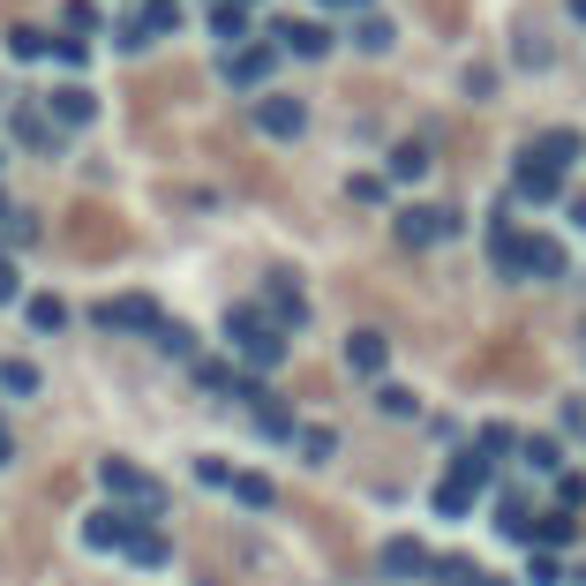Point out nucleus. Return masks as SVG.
Returning a JSON list of instances; mask_svg holds the SVG:
<instances>
[{
    "mask_svg": "<svg viewBox=\"0 0 586 586\" xmlns=\"http://www.w3.org/2000/svg\"><path fill=\"white\" fill-rule=\"evenodd\" d=\"M354 45H361V53H383V45H391V23H377V15H361V31H354Z\"/></svg>",
    "mask_w": 586,
    "mask_h": 586,
    "instance_id": "c85d7f7f",
    "label": "nucleus"
},
{
    "mask_svg": "<svg viewBox=\"0 0 586 586\" xmlns=\"http://www.w3.org/2000/svg\"><path fill=\"white\" fill-rule=\"evenodd\" d=\"M572 15H579V23H586V0H572Z\"/></svg>",
    "mask_w": 586,
    "mask_h": 586,
    "instance_id": "37998d69",
    "label": "nucleus"
},
{
    "mask_svg": "<svg viewBox=\"0 0 586 586\" xmlns=\"http://www.w3.org/2000/svg\"><path fill=\"white\" fill-rule=\"evenodd\" d=\"M377 406H383V414H399V421H406V414H414V391H399V383H383V391H377Z\"/></svg>",
    "mask_w": 586,
    "mask_h": 586,
    "instance_id": "72a5a7b5",
    "label": "nucleus"
},
{
    "mask_svg": "<svg viewBox=\"0 0 586 586\" xmlns=\"http://www.w3.org/2000/svg\"><path fill=\"white\" fill-rule=\"evenodd\" d=\"M346 369H354V377H377V369H383V338L377 332H354V338H346Z\"/></svg>",
    "mask_w": 586,
    "mask_h": 586,
    "instance_id": "dca6fc26",
    "label": "nucleus"
},
{
    "mask_svg": "<svg viewBox=\"0 0 586 586\" xmlns=\"http://www.w3.org/2000/svg\"><path fill=\"white\" fill-rule=\"evenodd\" d=\"M8 45H15L23 61H39V53H53V39H45V31H8Z\"/></svg>",
    "mask_w": 586,
    "mask_h": 586,
    "instance_id": "2f4dec72",
    "label": "nucleus"
},
{
    "mask_svg": "<svg viewBox=\"0 0 586 586\" xmlns=\"http://www.w3.org/2000/svg\"><path fill=\"white\" fill-rule=\"evenodd\" d=\"M98 481H106L113 497L143 503V511H159V497H166V489H159V481H151V474H143L135 459H106V466H98Z\"/></svg>",
    "mask_w": 586,
    "mask_h": 586,
    "instance_id": "423d86ee",
    "label": "nucleus"
},
{
    "mask_svg": "<svg viewBox=\"0 0 586 586\" xmlns=\"http://www.w3.org/2000/svg\"><path fill=\"white\" fill-rule=\"evenodd\" d=\"M452 234H459V210H436V204H406L399 210V241H406V249L452 241Z\"/></svg>",
    "mask_w": 586,
    "mask_h": 586,
    "instance_id": "20e7f679",
    "label": "nucleus"
},
{
    "mask_svg": "<svg viewBox=\"0 0 586 586\" xmlns=\"http://www.w3.org/2000/svg\"><path fill=\"white\" fill-rule=\"evenodd\" d=\"M332 8H361V0H332Z\"/></svg>",
    "mask_w": 586,
    "mask_h": 586,
    "instance_id": "a18cd8bd",
    "label": "nucleus"
},
{
    "mask_svg": "<svg viewBox=\"0 0 586 586\" xmlns=\"http://www.w3.org/2000/svg\"><path fill=\"white\" fill-rule=\"evenodd\" d=\"M579 151H586V143H579V135H572V128H549L542 143H534V159H549V166H572Z\"/></svg>",
    "mask_w": 586,
    "mask_h": 586,
    "instance_id": "aec40b11",
    "label": "nucleus"
},
{
    "mask_svg": "<svg viewBox=\"0 0 586 586\" xmlns=\"http://www.w3.org/2000/svg\"><path fill=\"white\" fill-rule=\"evenodd\" d=\"M0 218H8V204H0Z\"/></svg>",
    "mask_w": 586,
    "mask_h": 586,
    "instance_id": "49530a36",
    "label": "nucleus"
},
{
    "mask_svg": "<svg viewBox=\"0 0 586 586\" xmlns=\"http://www.w3.org/2000/svg\"><path fill=\"white\" fill-rule=\"evenodd\" d=\"M391 173H399V181H421V173H428V143H399V151H391Z\"/></svg>",
    "mask_w": 586,
    "mask_h": 586,
    "instance_id": "393cba45",
    "label": "nucleus"
},
{
    "mask_svg": "<svg viewBox=\"0 0 586 586\" xmlns=\"http://www.w3.org/2000/svg\"><path fill=\"white\" fill-rule=\"evenodd\" d=\"M301 121H308L301 98H263V106H256V128H263V135H301Z\"/></svg>",
    "mask_w": 586,
    "mask_h": 586,
    "instance_id": "9b49d317",
    "label": "nucleus"
},
{
    "mask_svg": "<svg viewBox=\"0 0 586 586\" xmlns=\"http://www.w3.org/2000/svg\"><path fill=\"white\" fill-rule=\"evenodd\" d=\"M474 586H503V579H489V572H481V579H474Z\"/></svg>",
    "mask_w": 586,
    "mask_h": 586,
    "instance_id": "c03bdc74",
    "label": "nucleus"
},
{
    "mask_svg": "<svg viewBox=\"0 0 586 586\" xmlns=\"http://www.w3.org/2000/svg\"><path fill=\"white\" fill-rule=\"evenodd\" d=\"M527 579H534V586H556L564 572H556V556H549V549H534V564H527Z\"/></svg>",
    "mask_w": 586,
    "mask_h": 586,
    "instance_id": "f704fd0d",
    "label": "nucleus"
},
{
    "mask_svg": "<svg viewBox=\"0 0 586 586\" xmlns=\"http://www.w3.org/2000/svg\"><path fill=\"white\" fill-rule=\"evenodd\" d=\"M45 113H53V128H84L90 113H98V98H90L84 84H61L53 98H45Z\"/></svg>",
    "mask_w": 586,
    "mask_h": 586,
    "instance_id": "1a4fd4ad",
    "label": "nucleus"
},
{
    "mask_svg": "<svg viewBox=\"0 0 586 586\" xmlns=\"http://www.w3.org/2000/svg\"><path fill=\"white\" fill-rule=\"evenodd\" d=\"M31 324H39V332H61V324H68V308H61L53 293H39V301H31Z\"/></svg>",
    "mask_w": 586,
    "mask_h": 586,
    "instance_id": "cd10ccee",
    "label": "nucleus"
},
{
    "mask_svg": "<svg viewBox=\"0 0 586 586\" xmlns=\"http://www.w3.org/2000/svg\"><path fill=\"white\" fill-rule=\"evenodd\" d=\"M301 452L308 459H332V428H301Z\"/></svg>",
    "mask_w": 586,
    "mask_h": 586,
    "instance_id": "e433bc0d",
    "label": "nucleus"
},
{
    "mask_svg": "<svg viewBox=\"0 0 586 586\" xmlns=\"http://www.w3.org/2000/svg\"><path fill=\"white\" fill-rule=\"evenodd\" d=\"M98 324H106V332H159L166 316H159L151 293H121V301H98Z\"/></svg>",
    "mask_w": 586,
    "mask_h": 586,
    "instance_id": "39448f33",
    "label": "nucleus"
},
{
    "mask_svg": "<svg viewBox=\"0 0 586 586\" xmlns=\"http://www.w3.org/2000/svg\"><path fill=\"white\" fill-rule=\"evenodd\" d=\"M128 534H135V519H128V511H98V519L84 527L90 549H128Z\"/></svg>",
    "mask_w": 586,
    "mask_h": 586,
    "instance_id": "ddd939ff",
    "label": "nucleus"
},
{
    "mask_svg": "<svg viewBox=\"0 0 586 586\" xmlns=\"http://www.w3.org/2000/svg\"><path fill=\"white\" fill-rule=\"evenodd\" d=\"M226 76H234V84H263V76H271V45H234V53H226Z\"/></svg>",
    "mask_w": 586,
    "mask_h": 586,
    "instance_id": "4468645a",
    "label": "nucleus"
},
{
    "mask_svg": "<svg viewBox=\"0 0 586 586\" xmlns=\"http://www.w3.org/2000/svg\"><path fill=\"white\" fill-rule=\"evenodd\" d=\"M383 572H391V579H421V572H428V549L421 542H383Z\"/></svg>",
    "mask_w": 586,
    "mask_h": 586,
    "instance_id": "2eb2a0df",
    "label": "nucleus"
},
{
    "mask_svg": "<svg viewBox=\"0 0 586 586\" xmlns=\"http://www.w3.org/2000/svg\"><path fill=\"white\" fill-rule=\"evenodd\" d=\"M263 301H271V324H279V332L308 316V301H301V286H286V279H271V293H263Z\"/></svg>",
    "mask_w": 586,
    "mask_h": 586,
    "instance_id": "f3484780",
    "label": "nucleus"
},
{
    "mask_svg": "<svg viewBox=\"0 0 586 586\" xmlns=\"http://www.w3.org/2000/svg\"><path fill=\"white\" fill-rule=\"evenodd\" d=\"M481 481H489V459H481V444H474V452H459V466H452V481L436 489V511H444V519H459V511H474V489H481Z\"/></svg>",
    "mask_w": 586,
    "mask_h": 586,
    "instance_id": "7ed1b4c3",
    "label": "nucleus"
},
{
    "mask_svg": "<svg viewBox=\"0 0 586 586\" xmlns=\"http://www.w3.org/2000/svg\"><path fill=\"white\" fill-rule=\"evenodd\" d=\"M226 332H234V354H241L249 369H279V361H286V332H279L271 316H256V308H234Z\"/></svg>",
    "mask_w": 586,
    "mask_h": 586,
    "instance_id": "f03ea898",
    "label": "nucleus"
},
{
    "mask_svg": "<svg viewBox=\"0 0 586 586\" xmlns=\"http://www.w3.org/2000/svg\"><path fill=\"white\" fill-rule=\"evenodd\" d=\"M15 135L39 143V151H53V113H15Z\"/></svg>",
    "mask_w": 586,
    "mask_h": 586,
    "instance_id": "bb28decb",
    "label": "nucleus"
},
{
    "mask_svg": "<svg viewBox=\"0 0 586 586\" xmlns=\"http://www.w3.org/2000/svg\"><path fill=\"white\" fill-rule=\"evenodd\" d=\"M511 188H519V204H549V196L564 188V166H549V159H534V151H527V159H519V181H511Z\"/></svg>",
    "mask_w": 586,
    "mask_h": 586,
    "instance_id": "6e6552de",
    "label": "nucleus"
},
{
    "mask_svg": "<svg viewBox=\"0 0 586 586\" xmlns=\"http://www.w3.org/2000/svg\"><path fill=\"white\" fill-rule=\"evenodd\" d=\"M527 466L549 474V466H556V444H549V436H527Z\"/></svg>",
    "mask_w": 586,
    "mask_h": 586,
    "instance_id": "c9c22d12",
    "label": "nucleus"
},
{
    "mask_svg": "<svg viewBox=\"0 0 586 586\" xmlns=\"http://www.w3.org/2000/svg\"><path fill=\"white\" fill-rule=\"evenodd\" d=\"M218 39L249 45V0H218Z\"/></svg>",
    "mask_w": 586,
    "mask_h": 586,
    "instance_id": "5701e85b",
    "label": "nucleus"
},
{
    "mask_svg": "<svg viewBox=\"0 0 586 586\" xmlns=\"http://www.w3.org/2000/svg\"><path fill=\"white\" fill-rule=\"evenodd\" d=\"M436 8V23H459V0H428Z\"/></svg>",
    "mask_w": 586,
    "mask_h": 586,
    "instance_id": "ea45409f",
    "label": "nucleus"
},
{
    "mask_svg": "<svg viewBox=\"0 0 586 586\" xmlns=\"http://www.w3.org/2000/svg\"><path fill=\"white\" fill-rule=\"evenodd\" d=\"M489 256H497V271H503V279H527V234L497 226V234H489Z\"/></svg>",
    "mask_w": 586,
    "mask_h": 586,
    "instance_id": "f8f14e48",
    "label": "nucleus"
},
{
    "mask_svg": "<svg viewBox=\"0 0 586 586\" xmlns=\"http://www.w3.org/2000/svg\"><path fill=\"white\" fill-rule=\"evenodd\" d=\"M128 556H135V564H166L173 549H166V534H159V527H143V519H135V534H128Z\"/></svg>",
    "mask_w": 586,
    "mask_h": 586,
    "instance_id": "4be33fe9",
    "label": "nucleus"
},
{
    "mask_svg": "<svg viewBox=\"0 0 586 586\" xmlns=\"http://www.w3.org/2000/svg\"><path fill=\"white\" fill-rule=\"evenodd\" d=\"M572 534H579V519H572V511H534V542H542V549H564Z\"/></svg>",
    "mask_w": 586,
    "mask_h": 586,
    "instance_id": "6ab92c4d",
    "label": "nucleus"
},
{
    "mask_svg": "<svg viewBox=\"0 0 586 586\" xmlns=\"http://www.w3.org/2000/svg\"><path fill=\"white\" fill-rule=\"evenodd\" d=\"M474 377H542V361H534L519 338H497L489 354H474Z\"/></svg>",
    "mask_w": 586,
    "mask_h": 586,
    "instance_id": "0eeeda50",
    "label": "nucleus"
},
{
    "mask_svg": "<svg viewBox=\"0 0 586 586\" xmlns=\"http://www.w3.org/2000/svg\"><path fill=\"white\" fill-rule=\"evenodd\" d=\"M8 452H15V436H8V428H0V466H8Z\"/></svg>",
    "mask_w": 586,
    "mask_h": 586,
    "instance_id": "a19ab883",
    "label": "nucleus"
},
{
    "mask_svg": "<svg viewBox=\"0 0 586 586\" xmlns=\"http://www.w3.org/2000/svg\"><path fill=\"white\" fill-rule=\"evenodd\" d=\"M61 15H68V31H98V15H90V0H68Z\"/></svg>",
    "mask_w": 586,
    "mask_h": 586,
    "instance_id": "4c0bfd02",
    "label": "nucleus"
},
{
    "mask_svg": "<svg viewBox=\"0 0 586 586\" xmlns=\"http://www.w3.org/2000/svg\"><path fill=\"white\" fill-rule=\"evenodd\" d=\"M527 279H564V249L542 241V234H527Z\"/></svg>",
    "mask_w": 586,
    "mask_h": 586,
    "instance_id": "a211bd4d",
    "label": "nucleus"
},
{
    "mask_svg": "<svg viewBox=\"0 0 586 586\" xmlns=\"http://www.w3.org/2000/svg\"><path fill=\"white\" fill-rule=\"evenodd\" d=\"M497 519H503V534H511V542H534V511H527L519 497H503V503H497Z\"/></svg>",
    "mask_w": 586,
    "mask_h": 586,
    "instance_id": "b1692460",
    "label": "nucleus"
},
{
    "mask_svg": "<svg viewBox=\"0 0 586 586\" xmlns=\"http://www.w3.org/2000/svg\"><path fill=\"white\" fill-rule=\"evenodd\" d=\"M428 572H436L444 586H474V579H481V572H474L466 556H428Z\"/></svg>",
    "mask_w": 586,
    "mask_h": 586,
    "instance_id": "a878e982",
    "label": "nucleus"
},
{
    "mask_svg": "<svg viewBox=\"0 0 586 586\" xmlns=\"http://www.w3.org/2000/svg\"><path fill=\"white\" fill-rule=\"evenodd\" d=\"M279 53L324 61V53H332V31H324V23H279Z\"/></svg>",
    "mask_w": 586,
    "mask_h": 586,
    "instance_id": "9d476101",
    "label": "nucleus"
},
{
    "mask_svg": "<svg viewBox=\"0 0 586 586\" xmlns=\"http://www.w3.org/2000/svg\"><path fill=\"white\" fill-rule=\"evenodd\" d=\"M135 23H143V39L159 45V39H173V31H181V8H173V0H151V8H143Z\"/></svg>",
    "mask_w": 586,
    "mask_h": 586,
    "instance_id": "412c9836",
    "label": "nucleus"
},
{
    "mask_svg": "<svg viewBox=\"0 0 586 586\" xmlns=\"http://www.w3.org/2000/svg\"><path fill=\"white\" fill-rule=\"evenodd\" d=\"M151 338H159V346H166V354H181V361H188V354H196V338L181 332V324H159V332H151Z\"/></svg>",
    "mask_w": 586,
    "mask_h": 586,
    "instance_id": "473e14b6",
    "label": "nucleus"
},
{
    "mask_svg": "<svg viewBox=\"0 0 586 586\" xmlns=\"http://www.w3.org/2000/svg\"><path fill=\"white\" fill-rule=\"evenodd\" d=\"M61 241L84 256V263H106V256H121L128 249V226L113 218L106 204H76L68 218H61Z\"/></svg>",
    "mask_w": 586,
    "mask_h": 586,
    "instance_id": "f257e3e1",
    "label": "nucleus"
},
{
    "mask_svg": "<svg viewBox=\"0 0 586 586\" xmlns=\"http://www.w3.org/2000/svg\"><path fill=\"white\" fill-rule=\"evenodd\" d=\"M0 301H15V263L0 256Z\"/></svg>",
    "mask_w": 586,
    "mask_h": 586,
    "instance_id": "58836bf2",
    "label": "nucleus"
},
{
    "mask_svg": "<svg viewBox=\"0 0 586 586\" xmlns=\"http://www.w3.org/2000/svg\"><path fill=\"white\" fill-rule=\"evenodd\" d=\"M226 489H234V497H241V503H271V481H256V474H234Z\"/></svg>",
    "mask_w": 586,
    "mask_h": 586,
    "instance_id": "7c9ffc66",
    "label": "nucleus"
},
{
    "mask_svg": "<svg viewBox=\"0 0 586 586\" xmlns=\"http://www.w3.org/2000/svg\"><path fill=\"white\" fill-rule=\"evenodd\" d=\"M572 218H579V226H586V196H579V204H572Z\"/></svg>",
    "mask_w": 586,
    "mask_h": 586,
    "instance_id": "79ce46f5",
    "label": "nucleus"
},
{
    "mask_svg": "<svg viewBox=\"0 0 586 586\" xmlns=\"http://www.w3.org/2000/svg\"><path fill=\"white\" fill-rule=\"evenodd\" d=\"M0 383H8V391H39V369H31V361H0Z\"/></svg>",
    "mask_w": 586,
    "mask_h": 586,
    "instance_id": "c756f323",
    "label": "nucleus"
}]
</instances>
